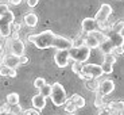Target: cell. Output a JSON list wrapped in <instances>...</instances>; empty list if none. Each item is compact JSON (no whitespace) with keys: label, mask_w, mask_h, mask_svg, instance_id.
<instances>
[{"label":"cell","mask_w":124,"mask_h":115,"mask_svg":"<svg viewBox=\"0 0 124 115\" xmlns=\"http://www.w3.org/2000/svg\"><path fill=\"white\" fill-rule=\"evenodd\" d=\"M7 104H9V107H15L19 104V95L16 92H11L7 95Z\"/></svg>","instance_id":"cell-17"},{"label":"cell","mask_w":124,"mask_h":115,"mask_svg":"<svg viewBox=\"0 0 124 115\" xmlns=\"http://www.w3.org/2000/svg\"><path fill=\"white\" fill-rule=\"evenodd\" d=\"M50 97H51L53 104L57 106V107H61V106L65 104L68 96H66V91H65V88L62 87V84H59V83H54V84L51 85V93H50Z\"/></svg>","instance_id":"cell-3"},{"label":"cell","mask_w":124,"mask_h":115,"mask_svg":"<svg viewBox=\"0 0 124 115\" xmlns=\"http://www.w3.org/2000/svg\"><path fill=\"white\" fill-rule=\"evenodd\" d=\"M86 88L89 91L96 92V91L99 89V81H97V79H90V81H88V83H86Z\"/></svg>","instance_id":"cell-22"},{"label":"cell","mask_w":124,"mask_h":115,"mask_svg":"<svg viewBox=\"0 0 124 115\" xmlns=\"http://www.w3.org/2000/svg\"><path fill=\"white\" fill-rule=\"evenodd\" d=\"M31 103H32L34 108H37V110L40 111V110H43L45 107H46V97H45L43 95L38 93V95H34V96H32Z\"/></svg>","instance_id":"cell-12"},{"label":"cell","mask_w":124,"mask_h":115,"mask_svg":"<svg viewBox=\"0 0 124 115\" xmlns=\"http://www.w3.org/2000/svg\"><path fill=\"white\" fill-rule=\"evenodd\" d=\"M19 60H20V65H22V64H27V62H28V58L24 56V54L19 56Z\"/></svg>","instance_id":"cell-34"},{"label":"cell","mask_w":124,"mask_h":115,"mask_svg":"<svg viewBox=\"0 0 124 115\" xmlns=\"http://www.w3.org/2000/svg\"><path fill=\"white\" fill-rule=\"evenodd\" d=\"M0 61H1V56H0Z\"/></svg>","instance_id":"cell-39"},{"label":"cell","mask_w":124,"mask_h":115,"mask_svg":"<svg viewBox=\"0 0 124 115\" xmlns=\"http://www.w3.org/2000/svg\"><path fill=\"white\" fill-rule=\"evenodd\" d=\"M16 38H19V33H18V31H15V33L12 34V39H16Z\"/></svg>","instance_id":"cell-37"},{"label":"cell","mask_w":124,"mask_h":115,"mask_svg":"<svg viewBox=\"0 0 124 115\" xmlns=\"http://www.w3.org/2000/svg\"><path fill=\"white\" fill-rule=\"evenodd\" d=\"M112 30L116 31V33H120V34H123V30H124V23H123V20H117V22H116V25L112 27Z\"/></svg>","instance_id":"cell-26"},{"label":"cell","mask_w":124,"mask_h":115,"mask_svg":"<svg viewBox=\"0 0 124 115\" xmlns=\"http://www.w3.org/2000/svg\"><path fill=\"white\" fill-rule=\"evenodd\" d=\"M9 111H11V110H9V104H1V106H0V115L1 114H9Z\"/></svg>","instance_id":"cell-31"},{"label":"cell","mask_w":124,"mask_h":115,"mask_svg":"<svg viewBox=\"0 0 124 115\" xmlns=\"http://www.w3.org/2000/svg\"><path fill=\"white\" fill-rule=\"evenodd\" d=\"M89 34H92L93 37H94L97 41H99L100 44H101L102 41H104V39L107 38V34L104 33V31H101V30H93V31H90Z\"/></svg>","instance_id":"cell-19"},{"label":"cell","mask_w":124,"mask_h":115,"mask_svg":"<svg viewBox=\"0 0 124 115\" xmlns=\"http://www.w3.org/2000/svg\"><path fill=\"white\" fill-rule=\"evenodd\" d=\"M104 61L105 62H109V64H112V65H113V64H115L116 62V56L113 53H104Z\"/></svg>","instance_id":"cell-25"},{"label":"cell","mask_w":124,"mask_h":115,"mask_svg":"<svg viewBox=\"0 0 124 115\" xmlns=\"http://www.w3.org/2000/svg\"><path fill=\"white\" fill-rule=\"evenodd\" d=\"M69 53L68 49H57V53L54 54V61H55L58 68H66L69 65Z\"/></svg>","instance_id":"cell-7"},{"label":"cell","mask_w":124,"mask_h":115,"mask_svg":"<svg viewBox=\"0 0 124 115\" xmlns=\"http://www.w3.org/2000/svg\"><path fill=\"white\" fill-rule=\"evenodd\" d=\"M112 14V7L109 6V4L104 3L101 4V7H100V9L96 12V16H94V20L97 22V25H100V23H104L108 20V18L111 16Z\"/></svg>","instance_id":"cell-6"},{"label":"cell","mask_w":124,"mask_h":115,"mask_svg":"<svg viewBox=\"0 0 124 115\" xmlns=\"http://www.w3.org/2000/svg\"><path fill=\"white\" fill-rule=\"evenodd\" d=\"M94 106L97 108H104V96L100 92L96 91V100H94Z\"/></svg>","instance_id":"cell-23"},{"label":"cell","mask_w":124,"mask_h":115,"mask_svg":"<svg viewBox=\"0 0 124 115\" xmlns=\"http://www.w3.org/2000/svg\"><path fill=\"white\" fill-rule=\"evenodd\" d=\"M123 52H124L123 45H117V46H115V47H113V50H112V53L115 54V56H121Z\"/></svg>","instance_id":"cell-28"},{"label":"cell","mask_w":124,"mask_h":115,"mask_svg":"<svg viewBox=\"0 0 124 115\" xmlns=\"http://www.w3.org/2000/svg\"><path fill=\"white\" fill-rule=\"evenodd\" d=\"M22 114H24V115H39L40 111L37 108H30V110H24Z\"/></svg>","instance_id":"cell-29"},{"label":"cell","mask_w":124,"mask_h":115,"mask_svg":"<svg viewBox=\"0 0 124 115\" xmlns=\"http://www.w3.org/2000/svg\"><path fill=\"white\" fill-rule=\"evenodd\" d=\"M84 45H86V46L92 50V49H97V47H99V45H100V42L94 37H93L92 34H89V33H88L86 37H84Z\"/></svg>","instance_id":"cell-15"},{"label":"cell","mask_w":124,"mask_h":115,"mask_svg":"<svg viewBox=\"0 0 124 115\" xmlns=\"http://www.w3.org/2000/svg\"><path fill=\"white\" fill-rule=\"evenodd\" d=\"M63 106H65V111L66 112H70V114H73V112H76L77 111V107H76V104L73 102H71V100H69V99H66V102H65V104H63Z\"/></svg>","instance_id":"cell-20"},{"label":"cell","mask_w":124,"mask_h":115,"mask_svg":"<svg viewBox=\"0 0 124 115\" xmlns=\"http://www.w3.org/2000/svg\"><path fill=\"white\" fill-rule=\"evenodd\" d=\"M15 20V15L11 9L0 15V34L1 37H8L11 34V25Z\"/></svg>","instance_id":"cell-4"},{"label":"cell","mask_w":124,"mask_h":115,"mask_svg":"<svg viewBox=\"0 0 124 115\" xmlns=\"http://www.w3.org/2000/svg\"><path fill=\"white\" fill-rule=\"evenodd\" d=\"M69 100H71V102L74 103L77 108H82V107L85 106V99H84L82 96H81V95H78V93H74V95H71Z\"/></svg>","instance_id":"cell-18"},{"label":"cell","mask_w":124,"mask_h":115,"mask_svg":"<svg viewBox=\"0 0 124 115\" xmlns=\"http://www.w3.org/2000/svg\"><path fill=\"white\" fill-rule=\"evenodd\" d=\"M38 3H39V0H27V6L30 7V8H34V7H37Z\"/></svg>","instance_id":"cell-32"},{"label":"cell","mask_w":124,"mask_h":115,"mask_svg":"<svg viewBox=\"0 0 124 115\" xmlns=\"http://www.w3.org/2000/svg\"><path fill=\"white\" fill-rule=\"evenodd\" d=\"M0 76L1 77H16V71L3 64V66H0Z\"/></svg>","instance_id":"cell-16"},{"label":"cell","mask_w":124,"mask_h":115,"mask_svg":"<svg viewBox=\"0 0 124 115\" xmlns=\"http://www.w3.org/2000/svg\"><path fill=\"white\" fill-rule=\"evenodd\" d=\"M55 35L57 34H54L51 30H45L42 33H39V34L28 35L27 41L31 42L37 49H49V47H53Z\"/></svg>","instance_id":"cell-1"},{"label":"cell","mask_w":124,"mask_h":115,"mask_svg":"<svg viewBox=\"0 0 124 115\" xmlns=\"http://www.w3.org/2000/svg\"><path fill=\"white\" fill-rule=\"evenodd\" d=\"M23 20H24L26 26H28V27H31V28L37 27V25H38V16H37V14H34V12L26 14Z\"/></svg>","instance_id":"cell-14"},{"label":"cell","mask_w":124,"mask_h":115,"mask_svg":"<svg viewBox=\"0 0 124 115\" xmlns=\"http://www.w3.org/2000/svg\"><path fill=\"white\" fill-rule=\"evenodd\" d=\"M1 50H3V45L0 44V53H1Z\"/></svg>","instance_id":"cell-38"},{"label":"cell","mask_w":124,"mask_h":115,"mask_svg":"<svg viewBox=\"0 0 124 115\" xmlns=\"http://www.w3.org/2000/svg\"><path fill=\"white\" fill-rule=\"evenodd\" d=\"M3 64H4V65H7V66H9V68L16 69L19 65H20V60H19V56H15V54L11 53L9 56L4 57Z\"/></svg>","instance_id":"cell-13"},{"label":"cell","mask_w":124,"mask_h":115,"mask_svg":"<svg viewBox=\"0 0 124 115\" xmlns=\"http://www.w3.org/2000/svg\"><path fill=\"white\" fill-rule=\"evenodd\" d=\"M14 22H15V20H14ZM14 28H15V31H19L20 30V25H19V23H14Z\"/></svg>","instance_id":"cell-35"},{"label":"cell","mask_w":124,"mask_h":115,"mask_svg":"<svg viewBox=\"0 0 124 115\" xmlns=\"http://www.w3.org/2000/svg\"><path fill=\"white\" fill-rule=\"evenodd\" d=\"M11 53L15 54V56H22V54H24V44H23V41H20L19 38L12 39V44H11Z\"/></svg>","instance_id":"cell-10"},{"label":"cell","mask_w":124,"mask_h":115,"mask_svg":"<svg viewBox=\"0 0 124 115\" xmlns=\"http://www.w3.org/2000/svg\"><path fill=\"white\" fill-rule=\"evenodd\" d=\"M81 72L85 75V80L99 79L102 75L101 65H97V64H85L81 66Z\"/></svg>","instance_id":"cell-5"},{"label":"cell","mask_w":124,"mask_h":115,"mask_svg":"<svg viewBox=\"0 0 124 115\" xmlns=\"http://www.w3.org/2000/svg\"><path fill=\"white\" fill-rule=\"evenodd\" d=\"M97 22L94 20V18H85L81 23V28L84 33H90L93 30H97Z\"/></svg>","instance_id":"cell-11"},{"label":"cell","mask_w":124,"mask_h":115,"mask_svg":"<svg viewBox=\"0 0 124 115\" xmlns=\"http://www.w3.org/2000/svg\"><path fill=\"white\" fill-rule=\"evenodd\" d=\"M39 91H40V92H39L40 95H43L45 97H49V96H50V93H51V85L46 83V84H45L42 88H39Z\"/></svg>","instance_id":"cell-24"},{"label":"cell","mask_w":124,"mask_h":115,"mask_svg":"<svg viewBox=\"0 0 124 115\" xmlns=\"http://www.w3.org/2000/svg\"><path fill=\"white\" fill-rule=\"evenodd\" d=\"M9 1H11L12 4H15V6H18V4H20V1H22V0H9Z\"/></svg>","instance_id":"cell-36"},{"label":"cell","mask_w":124,"mask_h":115,"mask_svg":"<svg viewBox=\"0 0 124 115\" xmlns=\"http://www.w3.org/2000/svg\"><path fill=\"white\" fill-rule=\"evenodd\" d=\"M113 89H115V83L111 79H105L101 83H99V89H97V92H100L102 96H107V95L113 92Z\"/></svg>","instance_id":"cell-8"},{"label":"cell","mask_w":124,"mask_h":115,"mask_svg":"<svg viewBox=\"0 0 124 115\" xmlns=\"http://www.w3.org/2000/svg\"><path fill=\"white\" fill-rule=\"evenodd\" d=\"M81 62H77V61H74V64H73V65H71V71L74 72L76 75H77L78 72H81Z\"/></svg>","instance_id":"cell-30"},{"label":"cell","mask_w":124,"mask_h":115,"mask_svg":"<svg viewBox=\"0 0 124 115\" xmlns=\"http://www.w3.org/2000/svg\"><path fill=\"white\" fill-rule=\"evenodd\" d=\"M45 84H46V80H45L43 77H37L34 80V87L38 88V89H39V88H42Z\"/></svg>","instance_id":"cell-27"},{"label":"cell","mask_w":124,"mask_h":115,"mask_svg":"<svg viewBox=\"0 0 124 115\" xmlns=\"http://www.w3.org/2000/svg\"><path fill=\"white\" fill-rule=\"evenodd\" d=\"M73 46V39H69L65 38L62 35H55V39H54V49H70Z\"/></svg>","instance_id":"cell-9"},{"label":"cell","mask_w":124,"mask_h":115,"mask_svg":"<svg viewBox=\"0 0 124 115\" xmlns=\"http://www.w3.org/2000/svg\"><path fill=\"white\" fill-rule=\"evenodd\" d=\"M101 71H102V75H111L112 72H113V65L104 61L101 65Z\"/></svg>","instance_id":"cell-21"},{"label":"cell","mask_w":124,"mask_h":115,"mask_svg":"<svg viewBox=\"0 0 124 115\" xmlns=\"http://www.w3.org/2000/svg\"><path fill=\"white\" fill-rule=\"evenodd\" d=\"M68 53H69V58L82 64L89 58L90 49L86 45H78V46H71L70 49H68Z\"/></svg>","instance_id":"cell-2"},{"label":"cell","mask_w":124,"mask_h":115,"mask_svg":"<svg viewBox=\"0 0 124 115\" xmlns=\"http://www.w3.org/2000/svg\"><path fill=\"white\" fill-rule=\"evenodd\" d=\"M8 6H7L6 3H0V15H1V14H4V12H7V11H8Z\"/></svg>","instance_id":"cell-33"}]
</instances>
